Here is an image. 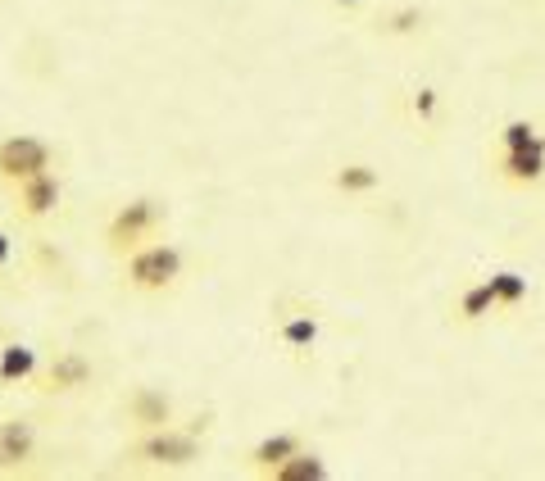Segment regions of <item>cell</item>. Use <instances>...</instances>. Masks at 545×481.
<instances>
[{"label": "cell", "instance_id": "obj_1", "mask_svg": "<svg viewBox=\"0 0 545 481\" xmlns=\"http://www.w3.org/2000/svg\"><path fill=\"white\" fill-rule=\"evenodd\" d=\"M182 273V255L173 246H146L128 259V282L141 291H164Z\"/></svg>", "mask_w": 545, "mask_h": 481}, {"label": "cell", "instance_id": "obj_2", "mask_svg": "<svg viewBox=\"0 0 545 481\" xmlns=\"http://www.w3.org/2000/svg\"><path fill=\"white\" fill-rule=\"evenodd\" d=\"M155 223H159L155 200H132V205H123L119 214H114V223H109V246L114 250H141V241L155 232Z\"/></svg>", "mask_w": 545, "mask_h": 481}, {"label": "cell", "instance_id": "obj_3", "mask_svg": "<svg viewBox=\"0 0 545 481\" xmlns=\"http://www.w3.org/2000/svg\"><path fill=\"white\" fill-rule=\"evenodd\" d=\"M50 168V146L37 137H10L0 141V177L23 182V177H37Z\"/></svg>", "mask_w": 545, "mask_h": 481}, {"label": "cell", "instance_id": "obj_4", "mask_svg": "<svg viewBox=\"0 0 545 481\" xmlns=\"http://www.w3.org/2000/svg\"><path fill=\"white\" fill-rule=\"evenodd\" d=\"M32 450H37V432H32V423H0V472L10 468H23V463L32 459Z\"/></svg>", "mask_w": 545, "mask_h": 481}, {"label": "cell", "instance_id": "obj_5", "mask_svg": "<svg viewBox=\"0 0 545 481\" xmlns=\"http://www.w3.org/2000/svg\"><path fill=\"white\" fill-rule=\"evenodd\" d=\"M141 459H146V463H191V459H196V441L164 427V432H155V436L141 441Z\"/></svg>", "mask_w": 545, "mask_h": 481}, {"label": "cell", "instance_id": "obj_6", "mask_svg": "<svg viewBox=\"0 0 545 481\" xmlns=\"http://www.w3.org/2000/svg\"><path fill=\"white\" fill-rule=\"evenodd\" d=\"M19 205L28 209L32 218H41V214H50V209L60 205V182L50 173H37V177H23L19 182Z\"/></svg>", "mask_w": 545, "mask_h": 481}, {"label": "cell", "instance_id": "obj_7", "mask_svg": "<svg viewBox=\"0 0 545 481\" xmlns=\"http://www.w3.org/2000/svg\"><path fill=\"white\" fill-rule=\"evenodd\" d=\"M132 418H137L141 427H164L169 423V413H173V404H169V395L164 391H150V386H141L137 395H132Z\"/></svg>", "mask_w": 545, "mask_h": 481}, {"label": "cell", "instance_id": "obj_8", "mask_svg": "<svg viewBox=\"0 0 545 481\" xmlns=\"http://www.w3.org/2000/svg\"><path fill=\"white\" fill-rule=\"evenodd\" d=\"M505 173L514 177V182H536V177L545 173V141L536 137L532 146L509 150V155H505Z\"/></svg>", "mask_w": 545, "mask_h": 481}, {"label": "cell", "instance_id": "obj_9", "mask_svg": "<svg viewBox=\"0 0 545 481\" xmlns=\"http://www.w3.org/2000/svg\"><path fill=\"white\" fill-rule=\"evenodd\" d=\"M32 373H37V350H28V345H5L0 350V382H23Z\"/></svg>", "mask_w": 545, "mask_h": 481}, {"label": "cell", "instance_id": "obj_10", "mask_svg": "<svg viewBox=\"0 0 545 481\" xmlns=\"http://www.w3.org/2000/svg\"><path fill=\"white\" fill-rule=\"evenodd\" d=\"M91 377V364L82 359V354H60V364L50 368V391H73V386H82Z\"/></svg>", "mask_w": 545, "mask_h": 481}, {"label": "cell", "instance_id": "obj_11", "mask_svg": "<svg viewBox=\"0 0 545 481\" xmlns=\"http://www.w3.org/2000/svg\"><path fill=\"white\" fill-rule=\"evenodd\" d=\"M296 450H300L296 436H278V441H264V445H259V450H255V463H259V468H278V463H287Z\"/></svg>", "mask_w": 545, "mask_h": 481}, {"label": "cell", "instance_id": "obj_12", "mask_svg": "<svg viewBox=\"0 0 545 481\" xmlns=\"http://www.w3.org/2000/svg\"><path fill=\"white\" fill-rule=\"evenodd\" d=\"M491 282V295H496V305H518L527 295V282L523 277H514V273H496V277H486Z\"/></svg>", "mask_w": 545, "mask_h": 481}, {"label": "cell", "instance_id": "obj_13", "mask_svg": "<svg viewBox=\"0 0 545 481\" xmlns=\"http://www.w3.org/2000/svg\"><path fill=\"white\" fill-rule=\"evenodd\" d=\"M314 336H318V323H314V318H291V323L287 327H282V341H287V345H300V350H305V345H314Z\"/></svg>", "mask_w": 545, "mask_h": 481}, {"label": "cell", "instance_id": "obj_14", "mask_svg": "<svg viewBox=\"0 0 545 481\" xmlns=\"http://www.w3.org/2000/svg\"><path fill=\"white\" fill-rule=\"evenodd\" d=\"M464 318H482L486 309H496V295H491V282H482V286H473V291L464 295Z\"/></svg>", "mask_w": 545, "mask_h": 481}, {"label": "cell", "instance_id": "obj_15", "mask_svg": "<svg viewBox=\"0 0 545 481\" xmlns=\"http://www.w3.org/2000/svg\"><path fill=\"white\" fill-rule=\"evenodd\" d=\"M318 472H323V463L318 459H309V454H291L287 463H278V477H318Z\"/></svg>", "mask_w": 545, "mask_h": 481}, {"label": "cell", "instance_id": "obj_16", "mask_svg": "<svg viewBox=\"0 0 545 481\" xmlns=\"http://www.w3.org/2000/svg\"><path fill=\"white\" fill-rule=\"evenodd\" d=\"M337 182H341L346 191H368V187H377V173H373L368 164H350L346 173L337 177Z\"/></svg>", "mask_w": 545, "mask_h": 481}, {"label": "cell", "instance_id": "obj_17", "mask_svg": "<svg viewBox=\"0 0 545 481\" xmlns=\"http://www.w3.org/2000/svg\"><path fill=\"white\" fill-rule=\"evenodd\" d=\"M536 141V132L527 128V123H514V128H505V150H523V146H532Z\"/></svg>", "mask_w": 545, "mask_h": 481}, {"label": "cell", "instance_id": "obj_18", "mask_svg": "<svg viewBox=\"0 0 545 481\" xmlns=\"http://www.w3.org/2000/svg\"><path fill=\"white\" fill-rule=\"evenodd\" d=\"M5 259H10V236L0 232V268H5Z\"/></svg>", "mask_w": 545, "mask_h": 481}, {"label": "cell", "instance_id": "obj_19", "mask_svg": "<svg viewBox=\"0 0 545 481\" xmlns=\"http://www.w3.org/2000/svg\"><path fill=\"white\" fill-rule=\"evenodd\" d=\"M350 5H355V0H350Z\"/></svg>", "mask_w": 545, "mask_h": 481}]
</instances>
